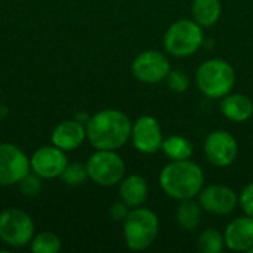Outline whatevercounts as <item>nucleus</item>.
Segmentation results:
<instances>
[{
    "instance_id": "obj_1",
    "label": "nucleus",
    "mask_w": 253,
    "mask_h": 253,
    "mask_svg": "<svg viewBox=\"0 0 253 253\" xmlns=\"http://www.w3.org/2000/svg\"><path fill=\"white\" fill-rule=\"evenodd\" d=\"M132 132L130 119L120 110L105 108L90 116L86 125V139L95 150H120Z\"/></svg>"
},
{
    "instance_id": "obj_2",
    "label": "nucleus",
    "mask_w": 253,
    "mask_h": 253,
    "mask_svg": "<svg viewBox=\"0 0 253 253\" xmlns=\"http://www.w3.org/2000/svg\"><path fill=\"white\" fill-rule=\"evenodd\" d=\"M159 182L166 196L178 202L194 199L205 187V172L191 159L170 160L159 175Z\"/></svg>"
},
{
    "instance_id": "obj_3",
    "label": "nucleus",
    "mask_w": 253,
    "mask_h": 253,
    "mask_svg": "<svg viewBox=\"0 0 253 253\" xmlns=\"http://www.w3.org/2000/svg\"><path fill=\"white\" fill-rule=\"evenodd\" d=\"M196 84L206 98L222 99L234 89L236 71L228 61L211 58L199 65L196 71Z\"/></svg>"
},
{
    "instance_id": "obj_4",
    "label": "nucleus",
    "mask_w": 253,
    "mask_h": 253,
    "mask_svg": "<svg viewBox=\"0 0 253 253\" xmlns=\"http://www.w3.org/2000/svg\"><path fill=\"white\" fill-rule=\"evenodd\" d=\"M159 216L148 208L139 206L129 211L123 221V239L129 251L142 252L153 246L159 236Z\"/></svg>"
},
{
    "instance_id": "obj_5",
    "label": "nucleus",
    "mask_w": 253,
    "mask_h": 253,
    "mask_svg": "<svg viewBox=\"0 0 253 253\" xmlns=\"http://www.w3.org/2000/svg\"><path fill=\"white\" fill-rule=\"evenodd\" d=\"M205 42L203 27L194 19H179L170 24L163 37L166 53L175 58H188L194 55Z\"/></svg>"
},
{
    "instance_id": "obj_6",
    "label": "nucleus",
    "mask_w": 253,
    "mask_h": 253,
    "mask_svg": "<svg viewBox=\"0 0 253 253\" xmlns=\"http://www.w3.org/2000/svg\"><path fill=\"white\" fill-rule=\"evenodd\" d=\"M86 166L89 179L101 187L117 185L126 175V165L114 150H96Z\"/></svg>"
},
{
    "instance_id": "obj_7",
    "label": "nucleus",
    "mask_w": 253,
    "mask_h": 253,
    "mask_svg": "<svg viewBox=\"0 0 253 253\" xmlns=\"http://www.w3.org/2000/svg\"><path fill=\"white\" fill-rule=\"evenodd\" d=\"M34 221L31 216L16 208L0 212V239L10 248H24L34 237Z\"/></svg>"
},
{
    "instance_id": "obj_8",
    "label": "nucleus",
    "mask_w": 253,
    "mask_h": 253,
    "mask_svg": "<svg viewBox=\"0 0 253 253\" xmlns=\"http://www.w3.org/2000/svg\"><path fill=\"white\" fill-rule=\"evenodd\" d=\"M130 70L136 80L147 84H156L166 80L172 67L169 58L163 52L150 49L141 52L133 59Z\"/></svg>"
},
{
    "instance_id": "obj_9",
    "label": "nucleus",
    "mask_w": 253,
    "mask_h": 253,
    "mask_svg": "<svg viewBox=\"0 0 253 253\" xmlns=\"http://www.w3.org/2000/svg\"><path fill=\"white\" fill-rule=\"evenodd\" d=\"M203 151L208 162L215 168L231 166L239 154V144L236 138L222 129L211 132L203 144Z\"/></svg>"
},
{
    "instance_id": "obj_10",
    "label": "nucleus",
    "mask_w": 253,
    "mask_h": 253,
    "mask_svg": "<svg viewBox=\"0 0 253 253\" xmlns=\"http://www.w3.org/2000/svg\"><path fill=\"white\" fill-rule=\"evenodd\" d=\"M30 172V159L19 147L9 142L0 144V187L18 185Z\"/></svg>"
},
{
    "instance_id": "obj_11",
    "label": "nucleus",
    "mask_w": 253,
    "mask_h": 253,
    "mask_svg": "<svg viewBox=\"0 0 253 253\" xmlns=\"http://www.w3.org/2000/svg\"><path fill=\"white\" fill-rule=\"evenodd\" d=\"M199 203L202 209L211 215L225 216L236 211L239 206L237 193L222 184H211L199 193Z\"/></svg>"
},
{
    "instance_id": "obj_12",
    "label": "nucleus",
    "mask_w": 253,
    "mask_h": 253,
    "mask_svg": "<svg viewBox=\"0 0 253 253\" xmlns=\"http://www.w3.org/2000/svg\"><path fill=\"white\" fill-rule=\"evenodd\" d=\"M130 139L136 151L142 154H156L162 150L163 132L160 123L153 116H141L132 123Z\"/></svg>"
},
{
    "instance_id": "obj_13",
    "label": "nucleus",
    "mask_w": 253,
    "mask_h": 253,
    "mask_svg": "<svg viewBox=\"0 0 253 253\" xmlns=\"http://www.w3.org/2000/svg\"><path fill=\"white\" fill-rule=\"evenodd\" d=\"M68 165L65 151L52 145H43L37 148L30 157L31 172L43 179H53L62 175Z\"/></svg>"
},
{
    "instance_id": "obj_14",
    "label": "nucleus",
    "mask_w": 253,
    "mask_h": 253,
    "mask_svg": "<svg viewBox=\"0 0 253 253\" xmlns=\"http://www.w3.org/2000/svg\"><path fill=\"white\" fill-rule=\"evenodd\" d=\"M225 248L233 252H249L253 248V218H234L224 231Z\"/></svg>"
},
{
    "instance_id": "obj_15",
    "label": "nucleus",
    "mask_w": 253,
    "mask_h": 253,
    "mask_svg": "<svg viewBox=\"0 0 253 253\" xmlns=\"http://www.w3.org/2000/svg\"><path fill=\"white\" fill-rule=\"evenodd\" d=\"M86 139V126L77 120H64L52 132V144L62 151L77 150Z\"/></svg>"
},
{
    "instance_id": "obj_16",
    "label": "nucleus",
    "mask_w": 253,
    "mask_h": 253,
    "mask_svg": "<svg viewBox=\"0 0 253 253\" xmlns=\"http://www.w3.org/2000/svg\"><path fill=\"white\" fill-rule=\"evenodd\" d=\"M221 113L233 123H245L253 116V101L245 93H228L221 99Z\"/></svg>"
},
{
    "instance_id": "obj_17",
    "label": "nucleus",
    "mask_w": 253,
    "mask_h": 253,
    "mask_svg": "<svg viewBox=\"0 0 253 253\" xmlns=\"http://www.w3.org/2000/svg\"><path fill=\"white\" fill-rule=\"evenodd\" d=\"M120 200L130 209L142 206L148 199V184L141 175H129L119 184Z\"/></svg>"
},
{
    "instance_id": "obj_18",
    "label": "nucleus",
    "mask_w": 253,
    "mask_h": 253,
    "mask_svg": "<svg viewBox=\"0 0 253 253\" xmlns=\"http://www.w3.org/2000/svg\"><path fill=\"white\" fill-rule=\"evenodd\" d=\"M222 4L221 0H193L191 13L193 19L203 28H209L221 18Z\"/></svg>"
},
{
    "instance_id": "obj_19",
    "label": "nucleus",
    "mask_w": 253,
    "mask_h": 253,
    "mask_svg": "<svg viewBox=\"0 0 253 253\" xmlns=\"http://www.w3.org/2000/svg\"><path fill=\"white\" fill-rule=\"evenodd\" d=\"M202 213H203V209L200 203L196 202L194 199H187V200L179 202L176 212H175V218H176L179 228H182L184 231H193L200 225Z\"/></svg>"
},
{
    "instance_id": "obj_20",
    "label": "nucleus",
    "mask_w": 253,
    "mask_h": 253,
    "mask_svg": "<svg viewBox=\"0 0 253 253\" xmlns=\"http://www.w3.org/2000/svg\"><path fill=\"white\" fill-rule=\"evenodd\" d=\"M162 151L169 160H188L193 157V144L181 135H170L163 139Z\"/></svg>"
},
{
    "instance_id": "obj_21",
    "label": "nucleus",
    "mask_w": 253,
    "mask_h": 253,
    "mask_svg": "<svg viewBox=\"0 0 253 253\" xmlns=\"http://www.w3.org/2000/svg\"><path fill=\"white\" fill-rule=\"evenodd\" d=\"M225 248L224 233L216 228H206L197 239V249L202 253H221Z\"/></svg>"
},
{
    "instance_id": "obj_22",
    "label": "nucleus",
    "mask_w": 253,
    "mask_h": 253,
    "mask_svg": "<svg viewBox=\"0 0 253 253\" xmlns=\"http://www.w3.org/2000/svg\"><path fill=\"white\" fill-rule=\"evenodd\" d=\"M30 246L34 253H58L62 248V242L55 233L43 231L33 237Z\"/></svg>"
},
{
    "instance_id": "obj_23",
    "label": "nucleus",
    "mask_w": 253,
    "mask_h": 253,
    "mask_svg": "<svg viewBox=\"0 0 253 253\" xmlns=\"http://www.w3.org/2000/svg\"><path fill=\"white\" fill-rule=\"evenodd\" d=\"M59 178L62 179L65 185H70V187L83 185L89 179L87 166L83 163H68Z\"/></svg>"
},
{
    "instance_id": "obj_24",
    "label": "nucleus",
    "mask_w": 253,
    "mask_h": 253,
    "mask_svg": "<svg viewBox=\"0 0 253 253\" xmlns=\"http://www.w3.org/2000/svg\"><path fill=\"white\" fill-rule=\"evenodd\" d=\"M166 82H168L169 89L176 93H182V92L188 90L190 83H191L188 74L181 70H170V73L166 77Z\"/></svg>"
},
{
    "instance_id": "obj_25",
    "label": "nucleus",
    "mask_w": 253,
    "mask_h": 253,
    "mask_svg": "<svg viewBox=\"0 0 253 253\" xmlns=\"http://www.w3.org/2000/svg\"><path fill=\"white\" fill-rule=\"evenodd\" d=\"M18 187L21 190V193L27 197H36L40 194L42 191V182H40V176H37L36 173L31 175H25L19 182H18Z\"/></svg>"
},
{
    "instance_id": "obj_26",
    "label": "nucleus",
    "mask_w": 253,
    "mask_h": 253,
    "mask_svg": "<svg viewBox=\"0 0 253 253\" xmlns=\"http://www.w3.org/2000/svg\"><path fill=\"white\" fill-rule=\"evenodd\" d=\"M239 205L243 209L245 215H249L253 218V181L245 185L239 196Z\"/></svg>"
},
{
    "instance_id": "obj_27",
    "label": "nucleus",
    "mask_w": 253,
    "mask_h": 253,
    "mask_svg": "<svg viewBox=\"0 0 253 253\" xmlns=\"http://www.w3.org/2000/svg\"><path fill=\"white\" fill-rule=\"evenodd\" d=\"M129 211H130V208H129L127 205H125V203L120 200V202H116V203L111 205V208H110V215H111V218H113L114 221H117V222L122 221V222H123V221L126 219Z\"/></svg>"
},
{
    "instance_id": "obj_28",
    "label": "nucleus",
    "mask_w": 253,
    "mask_h": 253,
    "mask_svg": "<svg viewBox=\"0 0 253 253\" xmlns=\"http://www.w3.org/2000/svg\"><path fill=\"white\" fill-rule=\"evenodd\" d=\"M248 253H253V248H252V249H251V251H249V252H248Z\"/></svg>"
}]
</instances>
